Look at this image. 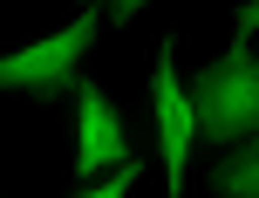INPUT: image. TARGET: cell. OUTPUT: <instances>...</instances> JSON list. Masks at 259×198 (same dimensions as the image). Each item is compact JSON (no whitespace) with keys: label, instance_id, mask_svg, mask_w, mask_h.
<instances>
[{"label":"cell","instance_id":"3957f363","mask_svg":"<svg viewBox=\"0 0 259 198\" xmlns=\"http://www.w3.org/2000/svg\"><path fill=\"white\" fill-rule=\"evenodd\" d=\"M75 178L82 185H96V178H109L116 164H130V137L116 123V109H109V96L96 89V82L75 75Z\"/></svg>","mask_w":259,"mask_h":198},{"label":"cell","instance_id":"6da1fadb","mask_svg":"<svg viewBox=\"0 0 259 198\" xmlns=\"http://www.w3.org/2000/svg\"><path fill=\"white\" fill-rule=\"evenodd\" d=\"M191 116L205 144H246L259 137V48L232 41V55H219L211 68H198L191 82Z\"/></svg>","mask_w":259,"mask_h":198},{"label":"cell","instance_id":"7a4b0ae2","mask_svg":"<svg viewBox=\"0 0 259 198\" xmlns=\"http://www.w3.org/2000/svg\"><path fill=\"white\" fill-rule=\"evenodd\" d=\"M96 27H103V7L89 0V7L75 14V27H62V34L34 41V48L0 55V89H27V96H68V89H75V62L89 55Z\"/></svg>","mask_w":259,"mask_h":198},{"label":"cell","instance_id":"8992f818","mask_svg":"<svg viewBox=\"0 0 259 198\" xmlns=\"http://www.w3.org/2000/svg\"><path fill=\"white\" fill-rule=\"evenodd\" d=\"M137 171H143V157H130V164H116L109 178H96V185H82L75 198H130V185H137Z\"/></svg>","mask_w":259,"mask_h":198},{"label":"cell","instance_id":"5b68a950","mask_svg":"<svg viewBox=\"0 0 259 198\" xmlns=\"http://www.w3.org/2000/svg\"><path fill=\"white\" fill-rule=\"evenodd\" d=\"M211 191L219 198H259V137L225 144V157L211 164Z\"/></svg>","mask_w":259,"mask_h":198},{"label":"cell","instance_id":"ba28073f","mask_svg":"<svg viewBox=\"0 0 259 198\" xmlns=\"http://www.w3.org/2000/svg\"><path fill=\"white\" fill-rule=\"evenodd\" d=\"M259 34V0H246V7H239V41H252Z\"/></svg>","mask_w":259,"mask_h":198},{"label":"cell","instance_id":"52a82bcc","mask_svg":"<svg viewBox=\"0 0 259 198\" xmlns=\"http://www.w3.org/2000/svg\"><path fill=\"white\" fill-rule=\"evenodd\" d=\"M96 7H103L109 21H130V14H137V7H150V0H96Z\"/></svg>","mask_w":259,"mask_h":198},{"label":"cell","instance_id":"277c9868","mask_svg":"<svg viewBox=\"0 0 259 198\" xmlns=\"http://www.w3.org/2000/svg\"><path fill=\"white\" fill-rule=\"evenodd\" d=\"M150 109H157V144H164L170 198H184V157H191V144H198V116H191V96L178 89V62H170V41L157 48V68H150Z\"/></svg>","mask_w":259,"mask_h":198}]
</instances>
